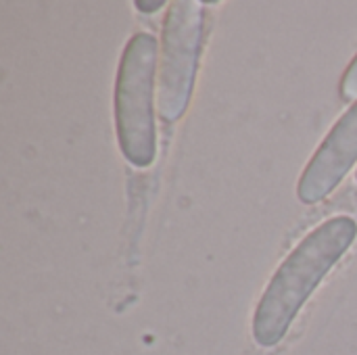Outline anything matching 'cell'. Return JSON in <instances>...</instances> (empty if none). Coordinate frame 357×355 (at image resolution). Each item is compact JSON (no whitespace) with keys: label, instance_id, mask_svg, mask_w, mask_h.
Segmentation results:
<instances>
[{"label":"cell","instance_id":"1","mask_svg":"<svg viewBox=\"0 0 357 355\" xmlns=\"http://www.w3.org/2000/svg\"><path fill=\"white\" fill-rule=\"evenodd\" d=\"M356 236V220L337 216L314 228L291 251L257 303L253 316V339L257 345L274 347L287 337L305 301L349 251Z\"/></svg>","mask_w":357,"mask_h":355},{"label":"cell","instance_id":"2","mask_svg":"<svg viewBox=\"0 0 357 355\" xmlns=\"http://www.w3.org/2000/svg\"><path fill=\"white\" fill-rule=\"evenodd\" d=\"M157 65L159 42L155 36L134 33L123 48L113 94L117 144L134 167H149L157 157Z\"/></svg>","mask_w":357,"mask_h":355},{"label":"cell","instance_id":"3","mask_svg":"<svg viewBox=\"0 0 357 355\" xmlns=\"http://www.w3.org/2000/svg\"><path fill=\"white\" fill-rule=\"evenodd\" d=\"M203 2L176 0L167 6L157 65V115L165 123L178 121L188 109L203 46Z\"/></svg>","mask_w":357,"mask_h":355},{"label":"cell","instance_id":"4","mask_svg":"<svg viewBox=\"0 0 357 355\" xmlns=\"http://www.w3.org/2000/svg\"><path fill=\"white\" fill-rule=\"evenodd\" d=\"M356 161L357 103H354L307 161L297 184L299 201L305 205L324 201L351 172Z\"/></svg>","mask_w":357,"mask_h":355},{"label":"cell","instance_id":"5","mask_svg":"<svg viewBox=\"0 0 357 355\" xmlns=\"http://www.w3.org/2000/svg\"><path fill=\"white\" fill-rule=\"evenodd\" d=\"M341 96L347 103H351V100L357 103V54L341 77Z\"/></svg>","mask_w":357,"mask_h":355},{"label":"cell","instance_id":"6","mask_svg":"<svg viewBox=\"0 0 357 355\" xmlns=\"http://www.w3.org/2000/svg\"><path fill=\"white\" fill-rule=\"evenodd\" d=\"M163 6H165V2H163V0H155V2L138 0V2H136V8H138L140 13H157V10H161Z\"/></svg>","mask_w":357,"mask_h":355},{"label":"cell","instance_id":"7","mask_svg":"<svg viewBox=\"0 0 357 355\" xmlns=\"http://www.w3.org/2000/svg\"><path fill=\"white\" fill-rule=\"evenodd\" d=\"M356 180H357V172H356Z\"/></svg>","mask_w":357,"mask_h":355}]
</instances>
